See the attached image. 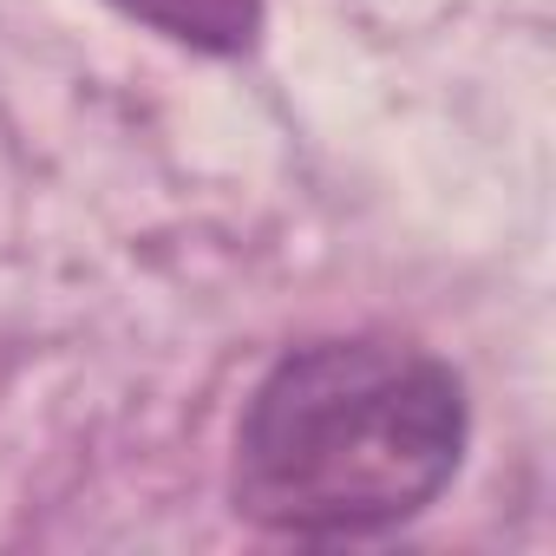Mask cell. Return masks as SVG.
<instances>
[{"instance_id":"cell-2","label":"cell","mask_w":556,"mask_h":556,"mask_svg":"<svg viewBox=\"0 0 556 556\" xmlns=\"http://www.w3.org/2000/svg\"><path fill=\"white\" fill-rule=\"evenodd\" d=\"M118 14H131L138 27L190 47V53H249L262 34V0H112Z\"/></svg>"},{"instance_id":"cell-1","label":"cell","mask_w":556,"mask_h":556,"mask_svg":"<svg viewBox=\"0 0 556 556\" xmlns=\"http://www.w3.org/2000/svg\"><path fill=\"white\" fill-rule=\"evenodd\" d=\"M465 458V387L393 341H315L249 393L229 458L236 517L341 543L413 523Z\"/></svg>"}]
</instances>
